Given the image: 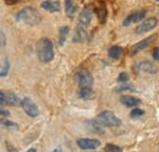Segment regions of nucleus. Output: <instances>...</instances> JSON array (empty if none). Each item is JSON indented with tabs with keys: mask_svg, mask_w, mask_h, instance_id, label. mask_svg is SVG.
Wrapping results in <instances>:
<instances>
[{
	"mask_svg": "<svg viewBox=\"0 0 159 152\" xmlns=\"http://www.w3.org/2000/svg\"><path fill=\"white\" fill-rule=\"evenodd\" d=\"M37 55L42 63H50L54 59V45L49 38H40L37 42Z\"/></svg>",
	"mask_w": 159,
	"mask_h": 152,
	"instance_id": "obj_1",
	"label": "nucleus"
},
{
	"mask_svg": "<svg viewBox=\"0 0 159 152\" xmlns=\"http://www.w3.org/2000/svg\"><path fill=\"white\" fill-rule=\"evenodd\" d=\"M16 20L17 21H23L27 25L34 26V25H38L40 22L42 16H40V14L34 7L27 6V7H23L22 10H20L16 14Z\"/></svg>",
	"mask_w": 159,
	"mask_h": 152,
	"instance_id": "obj_2",
	"label": "nucleus"
},
{
	"mask_svg": "<svg viewBox=\"0 0 159 152\" xmlns=\"http://www.w3.org/2000/svg\"><path fill=\"white\" fill-rule=\"evenodd\" d=\"M97 120L103 126L113 128V126H120L121 125V120L110 111H104V112L99 113L97 116Z\"/></svg>",
	"mask_w": 159,
	"mask_h": 152,
	"instance_id": "obj_3",
	"label": "nucleus"
},
{
	"mask_svg": "<svg viewBox=\"0 0 159 152\" xmlns=\"http://www.w3.org/2000/svg\"><path fill=\"white\" fill-rule=\"evenodd\" d=\"M75 78L80 87H92L93 85V76L86 69H80L75 75Z\"/></svg>",
	"mask_w": 159,
	"mask_h": 152,
	"instance_id": "obj_4",
	"label": "nucleus"
},
{
	"mask_svg": "<svg viewBox=\"0 0 159 152\" xmlns=\"http://www.w3.org/2000/svg\"><path fill=\"white\" fill-rule=\"evenodd\" d=\"M21 107L23 108L25 113L27 114L28 116H31V118H36V116H38V114H39V109H38L37 104L33 103L30 97H25V98L21 101Z\"/></svg>",
	"mask_w": 159,
	"mask_h": 152,
	"instance_id": "obj_5",
	"label": "nucleus"
},
{
	"mask_svg": "<svg viewBox=\"0 0 159 152\" xmlns=\"http://www.w3.org/2000/svg\"><path fill=\"white\" fill-rule=\"evenodd\" d=\"M158 25V20L156 17H149V19H146L143 20L141 22V25H139L135 30V32L137 35H141V33H144V32H148L151 30H153L156 26Z\"/></svg>",
	"mask_w": 159,
	"mask_h": 152,
	"instance_id": "obj_6",
	"label": "nucleus"
},
{
	"mask_svg": "<svg viewBox=\"0 0 159 152\" xmlns=\"http://www.w3.org/2000/svg\"><path fill=\"white\" fill-rule=\"evenodd\" d=\"M92 17H93V7L91 5H87L80 14L79 22L82 27H87L89 26V23L92 22Z\"/></svg>",
	"mask_w": 159,
	"mask_h": 152,
	"instance_id": "obj_7",
	"label": "nucleus"
},
{
	"mask_svg": "<svg viewBox=\"0 0 159 152\" xmlns=\"http://www.w3.org/2000/svg\"><path fill=\"white\" fill-rule=\"evenodd\" d=\"M77 146L81 150H96L100 146V141L97 139H79Z\"/></svg>",
	"mask_w": 159,
	"mask_h": 152,
	"instance_id": "obj_8",
	"label": "nucleus"
},
{
	"mask_svg": "<svg viewBox=\"0 0 159 152\" xmlns=\"http://www.w3.org/2000/svg\"><path fill=\"white\" fill-rule=\"evenodd\" d=\"M146 15H147V11H146V10H137V11H135V12L130 14L126 19L124 20L122 25H124V26H130L131 23L143 21L144 17H146Z\"/></svg>",
	"mask_w": 159,
	"mask_h": 152,
	"instance_id": "obj_9",
	"label": "nucleus"
},
{
	"mask_svg": "<svg viewBox=\"0 0 159 152\" xmlns=\"http://www.w3.org/2000/svg\"><path fill=\"white\" fill-rule=\"evenodd\" d=\"M153 39H154V36H149V37H147L146 39H143V40H141V42H139V43H136V44L131 48V50H130V55H135V54L139 53L141 50H143L144 48H147V47L152 43Z\"/></svg>",
	"mask_w": 159,
	"mask_h": 152,
	"instance_id": "obj_10",
	"label": "nucleus"
},
{
	"mask_svg": "<svg viewBox=\"0 0 159 152\" xmlns=\"http://www.w3.org/2000/svg\"><path fill=\"white\" fill-rule=\"evenodd\" d=\"M136 71L142 74H154L157 71V68L151 61H141L136 65Z\"/></svg>",
	"mask_w": 159,
	"mask_h": 152,
	"instance_id": "obj_11",
	"label": "nucleus"
},
{
	"mask_svg": "<svg viewBox=\"0 0 159 152\" xmlns=\"http://www.w3.org/2000/svg\"><path fill=\"white\" fill-rule=\"evenodd\" d=\"M42 9L49 11V12H58L60 11V2L58 0H45L40 4Z\"/></svg>",
	"mask_w": 159,
	"mask_h": 152,
	"instance_id": "obj_12",
	"label": "nucleus"
},
{
	"mask_svg": "<svg viewBox=\"0 0 159 152\" xmlns=\"http://www.w3.org/2000/svg\"><path fill=\"white\" fill-rule=\"evenodd\" d=\"M121 103L129 108H134V107H137L139 103H141V99L136 98V97H132V96H122L121 97Z\"/></svg>",
	"mask_w": 159,
	"mask_h": 152,
	"instance_id": "obj_13",
	"label": "nucleus"
},
{
	"mask_svg": "<svg viewBox=\"0 0 159 152\" xmlns=\"http://www.w3.org/2000/svg\"><path fill=\"white\" fill-rule=\"evenodd\" d=\"M65 12L69 17H74L77 12V5L74 0H65Z\"/></svg>",
	"mask_w": 159,
	"mask_h": 152,
	"instance_id": "obj_14",
	"label": "nucleus"
},
{
	"mask_svg": "<svg viewBox=\"0 0 159 152\" xmlns=\"http://www.w3.org/2000/svg\"><path fill=\"white\" fill-rule=\"evenodd\" d=\"M86 39H87L86 30L82 26L77 27L76 31H75V35H74V42L75 43H82V42H86Z\"/></svg>",
	"mask_w": 159,
	"mask_h": 152,
	"instance_id": "obj_15",
	"label": "nucleus"
},
{
	"mask_svg": "<svg viewBox=\"0 0 159 152\" xmlns=\"http://www.w3.org/2000/svg\"><path fill=\"white\" fill-rule=\"evenodd\" d=\"M94 11H96V14H97V16H98V20H99L102 23H104L105 20H107V16H108V11H107L105 5H104V4H100L99 6H97V7L94 9Z\"/></svg>",
	"mask_w": 159,
	"mask_h": 152,
	"instance_id": "obj_16",
	"label": "nucleus"
},
{
	"mask_svg": "<svg viewBox=\"0 0 159 152\" xmlns=\"http://www.w3.org/2000/svg\"><path fill=\"white\" fill-rule=\"evenodd\" d=\"M79 97L81 99H92V97H93L92 87H80Z\"/></svg>",
	"mask_w": 159,
	"mask_h": 152,
	"instance_id": "obj_17",
	"label": "nucleus"
},
{
	"mask_svg": "<svg viewBox=\"0 0 159 152\" xmlns=\"http://www.w3.org/2000/svg\"><path fill=\"white\" fill-rule=\"evenodd\" d=\"M108 54H109V57L111 58V59H114V60L119 59L121 57V54H122V48L119 47V45H113V47L109 48Z\"/></svg>",
	"mask_w": 159,
	"mask_h": 152,
	"instance_id": "obj_18",
	"label": "nucleus"
},
{
	"mask_svg": "<svg viewBox=\"0 0 159 152\" xmlns=\"http://www.w3.org/2000/svg\"><path fill=\"white\" fill-rule=\"evenodd\" d=\"M0 125L4 126L5 129H9V130H17L19 129V124L10 121L7 119H0Z\"/></svg>",
	"mask_w": 159,
	"mask_h": 152,
	"instance_id": "obj_19",
	"label": "nucleus"
},
{
	"mask_svg": "<svg viewBox=\"0 0 159 152\" xmlns=\"http://www.w3.org/2000/svg\"><path fill=\"white\" fill-rule=\"evenodd\" d=\"M70 32V28L67 26H64L60 28V32H59V44L62 45L65 42H66V38H67V35Z\"/></svg>",
	"mask_w": 159,
	"mask_h": 152,
	"instance_id": "obj_20",
	"label": "nucleus"
},
{
	"mask_svg": "<svg viewBox=\"0 0 159 152\" xmlns=\"http://www.w3.org/2000/svg\"><path fill=\"white\" fill-rule=\"evenodd\" d=\"M87 124L91 126L89 130H92V131H94V133H102V131H103V129H102L103 125L100 124L97 119H96V120H89V121H87Z\"/></svg>",
	"mask_w": 159,
	"mask_h": 152,
	"instance_id": "obj_21",
	"label": "nucleus"
},
{
	"mask_svg": "<svg viewBox=\"0 0 159 152\" xmlns=\"http://www.w3.org/2000/svg\"><path fill=\"white\" fill-rule=\"evenodd\" d=\"M6 97H7V106H17L20 103L17 96L14 95L12 92H7L6 93Z\"/></svg>",
	"mask_w": 159,
	"mask_h": 152,
	"instance_id": "obj_22",
	"label": "nucleus"
},
{
	"mask_svg": "<svg viewBox=\"0 0 159 152\" xmlns=\"http://www.w3.org/2000/svg\"><path fill=\"white\" fill-rule=\"evenodd\" d=\"M0 69H1V70H0V77H4V76L7 75L9 69H10V64H9V60H7V59L4 60V63H2V65H1Z\"/></svg>",
	"mask_w": 159,
	"mask_h": 152,
	"instance_id": "obj_23",
	"label": "nucleus"
},
{
	"mask_svg": "<svg viewBox=\"0 0 159 152\" xmlns=\"http://www.w3.org/2000/svg\"><path fill=\"white\" fill-rule=\"evenodd\" d=\"M105 151L107 152H122V149L118 145H113V144H108L105 145Z\"/></svg>",
	"mask_w": 159,
	"mask_h": 152,
	"instance_id": "obj_24",
	"label": "nucleus"
},
{
	"mask_svg": "<svg viewBox=\"0 0 159 152\" xmlns=\"http://www.w3.org/2000/svg\"><path fill=\"white\" fill-rule=\"evenodd\" d=\"M143 114H144V112H143L142 109H139V108H134V109L131 111L130 115H131V118H141Z\"/></svg>",
	"mask_w": 159,
	"mask_h": 152,
	"instance_id": "obj_25",
	"label": "nucleus"
},
{
	"mask_svg": "<svg viewBox=\"0 0 159 152\" xmlns=\"http://www.w3.org/2000/svg\"><path fill=\"white\" fill-rule=\"evenodd\" d=\"M0 104L7 106V97H6V93H4L2 91H0Z\"/></svg>",
	"mask_w": 159,
	"mask_h": 152,
	"instance_id": "obj_26",
	"label": "nucleus"
},
{
	"mask_svg": "<svg viewBox=\"0 0 159 152\" xmlns=\"http://www.w3.org/2000/svg\"><path fill=\"white\" fill-rule=\"evenodd\" d=\"M6 45V37H5V33L0 30V47H4Z\"/></svg>",
	"mask_w": 159,
	"mask_h": 152,
	"instance_id": "obj_27",
	"label": "nucleus"
},
{
	"mask_svg": "<svg viewBox=\"0 0 159 152\" xmlns=\"http://www.w3.org/2000/svg\"><path fill=\"white\" fill-rule=\"evenodd\" d=\"M127 80H129V75L126 73H121L119 75V77H118V81L119 82H126Z\"/></svg>",
	"mask_w": 159,
	"mask_h": 152,
	"instance_id": "obj_28",
	"label": "nucleus"
},
{
	"mask_svg": "<svg viewBox=\"0 0 159 152\" xmlns=\"http://www.w3.org/2000/svg\"><path fill=\"white\" fill-rule=\"evenodd\" d=\"M152 55L154 60H159V48H154V50L152 52Z\"/></svg>",
	"mask_w": 159,
	"mask_h": 152,
	"instance_id": "obj_29",
	"label": "nucleus"
},
{
	"mask_svg": "<svg viewBox=\"0 0 159 152\" xmlns=\"http://www.w3.org/2000/svg\"><path fill=\"white\" fill-rule=\"evenodd\" d=\"M21 1L22 0H5V4L6 5H16V4H19Z\"/></svg>",
	"mask_w": 159,
	"mask_h": 152,
	"instance_id": "obj_30",
	"label": "nucleus"
},
{
	"mask_svg": "<svg viewBox=\"0 0 159 152\" xmlns=\"http://www.w3.org/2000/svg\"><path fill=\"white\" fill-rule=\"evenodd\" d=\"M10 115V112L4 109V108H0V116H9Z\"/></svg>",
	"mask_w": 159,
	"mask_h": 152,
	"instance_id": "obj_31",
	"label": "nucleus"
},
{
	"mask_svg": "<svg viewBox=\"0 0 159 152\" xmlns=\"http://www.w3.org/2000/svg\"><path fill=\"white\" fill-rule=\"evenodd\" d=\"M6 150H7V152H17V150L16 149H14V146H11L10 144H6Z\"/></svg>",
	"mask_w": 159,
	"mask_h": 152,
	"instance_id": "obj_32",
	"label": "nucleus"
},
{
	"mask_svg": "<svg viewBox=\"0 0 159 152\" xmlns=\"http://www.w3.org/2000/svg\"><path fill=\"white\" fill-rule=\"evenodd\" d=\"M53 152H62V151H61V149H60V147H57V149H54V150H53Z\"/></svg>",
	"mask_w": 159,
	"mask_h": 152,
	"instance_id": "obj_33",
	"label": "nucleus"
},
{
	"mask_svg": "<svg viewBox=\"0 0 159 152\" xmlns=\"http://www.w3.org/2000/svg\"><path fill=\"white\" fill-rule=\"evenodd\" d=\"M26 152H37V150H36V149H30L28 151H26Z\"/></svg>",
	"mask_w": 159,
	"mask_h": 152,
	"instance_id": "obj_34",
	"label": "nucleus"
},
{
	"mask_svg": "<svg viewBox=\"0 0 159 152\" xmlns=\"http://www.w3.org/2000/svg\"><path fill=\"white\" fill-rule=\"evenodd\" d=\"M158 1H159V0H158Z\"/></svg>",
	"mask_w": 159,
	"mask_h": 152,
	"instance_id": "obj_35",
	"label": "nucleus"
}]
</instances>
